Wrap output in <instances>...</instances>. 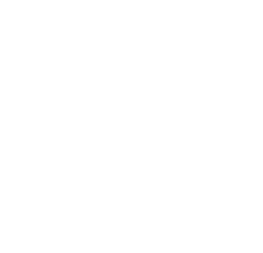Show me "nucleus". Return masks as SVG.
<instances>
[]
</instances>
